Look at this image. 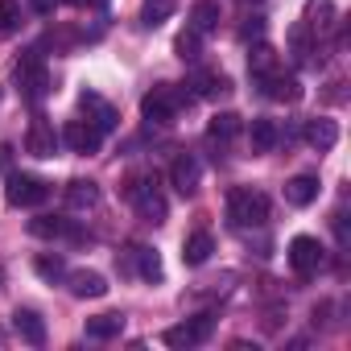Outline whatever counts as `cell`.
I'll use <instances>...</instances> for the list:
<instances>
[{"instance_id": "cell-1", "label": "cell", "mask_w": 351, "mask_h": 351, "mask_svg": "<svg viewBox=\"0 0 351 351\" xmlns=\"http://www.w3.org/2000/svg\"><path fill=\"white\" fill-rule=\"evenodd\" d=\"M269 219V199L261 195V191H252V186H236V191H228V223L232 228H261Z\"/></svg>"}, {"instance_id": "cell-2", "label": "cell", "mask_w": 351, "mask_h": 351, "mask_svg": "<svg viewBox=\"0 0 351 351\" xmlns=\"http://www.w3.org/2000/svg\"><path fill=\"white\" fill-rule=\"evenodd\" d=\"M191 99H195L191 91H178V87L161 83V87H153V91H145V99H141V116L153 120V124H173L178 108L191 104Z\"/></svg>"}, {"instance_id": "cell-3", "label": "cell", "mask_w": 351, "mask_h": 351, "mask_svg": "<svg viewBox=\"0 0 351 351\" xmlns=\"http://www.w3.org/2000/svg\"><path fill=\"white\" fill-rule=\"evenodd\" d=\"M124 199L136 207L141 219H149V223H165V195L157 191L153 178H128V182H124Z\"/></svg>"}, {"instance_id": "cell-4", "label": "cell", "mask_w": 351, "mask_h": 351, "mask_svg": "<svg viewBox=\"0 0 351 351\" xmlns=\"http://www.w3.org/2000/svg\"><path fill=\"white\" fill-rule=\"evenodd\" d=\"M17 87H21V99H25V104L46 99V91H50V75H46L38 50H29V54L17 62Z\"/></svg>"}, {"instance_id": "cell-5", "label": "cell", "mask_w": 351, "mask_h": 351, "mask_svg": "<svg viewBox=\"0 0 351 351\" xmlns=\"http://www.w3.org/2000/svg\"><path fill=\"white\" fill-rule=\"evenodd\" d=\"M211 330H215V314H195V318H186L178 326H169L161 335V343L165 347H199V343L211 339Z\"/></svg>"}, {"instance_id": "cell-6", "label": "cell", "mask_w": 351, "mask_h": 351, "mask_svg": "<svg viewBox=\"0 0 351 351\" xmlns=\"http://www.w3.org/2000/svg\"><path fill=\"white\" fill-rule=\"evenodd\" d=\"M5 199H9V207H38L50 199V186L42 178H34V173H9Z\"/></svg>"}, {"instance_id": "cell-7", "label": "cell", "mask_w": 351, "mask_h": 351, "mask_svg": "<svg viewBox=\"0 0 351 351\" xmlns=\"http://www.w3.org/2000/svg\"><path fill=\"white\" fill-rule=\"evenodd\" d=\"M322 261H326V248L314 236H293L289 240V269L298 277H314L322 269Z\"/></svg>"}, {"instance_id": "cell-8", "label": "cell", "mask_w": 351, "mask_h": 351, "mask_svg": "<svg viewBox=\"0 0 351 351\" xmlns=\"http://www.w3.org/2000/svg\"><path fill=\"white\" fill-rule=\"evenodd\" d=\"M62 145L71 149V153H83V157H91V153H99V145H104V132L87 120V116H79V120H66L62 124Z\"/></svg>"}, {"instance_id": "cell-9", "label": "cell", "mask_w": 351, "mask_h": 351, "mask_svg": "<svg viewBox=\"0 0 351 351\" xmlns=\"http://www.w3.org/2000/svg\"><path fill=\"white\" fill-rule=\"evenodd\" d=\"M58 145H62V132H58L50 120L38 116V120L29 124V132H25V153H34V157H54Z\"/></svg>"}, {"instance_id": "cell-10", "label": "cell", "mask_w": 351, "mask_h": 351, "mask_svg": "<svg viewBox=\"0 0 351 351\" xmlns=\"http://www.w3.org/2000/svg\"><path fill=\"white\" fill-rule=\"evenodd\" d=\"M199 178H203V165H199V157H191V153L173 157V165H169V182H173V191H178L182 199H191V195L199 191Z\"/></svg>"}, {"instance_id": "cell-11", "label": "cell", "mask_w": 351, "mask_h": 351, "mask_svg": "<svg viewBox=\"0 0 351 351\" xmlns=\"http://www.w3.org/2000/svg\"><path fill=\"white\" fill-rule=\"evenodd\" d=\"M256 83H261V87H265V95H269V99H277V104H298V99H302V83H298L293 75H285L281 66H273V71H269V75H261Z\"/></svg>"}, {"instance_id": "cell-12", "label": "cell", "mask_w": 351, "mask_h": 351, "mask_svg": "<svg viewBox=\"0 0 351 351\" xmlns=\"http://www.w3.org/2000/svg\"><path fill=\"white\" fill-rule=\"evenodd\" d=\"M29 236H38V240H83V232L71 219H62V215H38V219H29Z\"/></svg>"}, {"instance_id": "cell-13", "label": "cell", "mask_w": 351, "mask_h": 351, "mask_svg": "<svg viewBox=\"0 0 351 351\" xmlns=\"http://www.w3.org/2000/svg\"><path fill=\"white\" fill-rule=\"evenodd\" d=\"M79 108H83V116H87L99 132H112V128H116V120H120V116H116V108H112L108 99H99L95 91H83V95H79Z\"/></svg>"}, {"instance_id": "cell-14", "label": "cell", "mask_w": 351, "mask_h": 351, "mask_svg": "<svg viewBox=\"0 0 351 351\" xmlns=\"http://www.w3.org/2000/svg\"><path fill=\"white\" fill-rule=\"evenodd\" d=\"M13 330H17L21 343H29V347H42V343H46V322H42L38 310H13Z\"/></svg>"}, {"instance_id": "cell-15", "label": "cell", "mask_w": 351, "mask_h": 351, "mask_svg": "<svg viewBox=\"0 0 351 351\" xmlns=\"http://www.w3.org/2000/svg\"><path fill=\"white\" fill-rule=\"evenodd\" d=\"M306 145H310V149H318V153L335 149V145H339V124H335V120H326V116L306 120Z\"/></svg>"}, {"instance_id": "cell-16", "label": "cell", "mask_w": 351, "mask_h": 351, "mask_svg": "<svg viewBox=\"0 0 351 351\" xmlns=\"http://www.w3.org/2000/svg\"><path fill=\"white\" fill-rule=\"evenodd\" d=\"M211 252H215L211 232H195V236H186V244H182V265H186V269H199V265L211 261Z\"/></svg>"}, {"instance_id": "cell-17", "label": "cell", "mask_w": 351, "mask_h": 351, "mask_svg": "<svg viewBox=\"0 0 351 351\" xmlns=\"http://www.w3.org/2000/svg\"><path fill=\"white\" fill-rule=\"evenodd\" d=\"M318 199V178L314 173H298V178L285 182V203L289 207H310Z\"/></svg>"}, {"instance_id": "cell-18", "label": "cell", "mask_w": 351, "mask_h": 351, "mask_svg": "<svg viewBox=\"0 0 351 351\" xmlns=\"http://www.w3.org/2000/svg\"><path fill=\"white\" fill-rule=\"evenodd\" d=\"M277 141H281V128H277V120H269V116H256V120H252V128H248V145H252V153H269Z\"/></svg>"}, {"instance_id": "cell-19", "label": "cell", "mask_w": 351, "mask_h": 351, "mask_svg": "<svg viewBox=\"0 0 351 351\" xmlns=\"http://www.w3.org/2000/svg\"><path fill=\"white\" fill-rule=\"evenodd\" d=\"M95 203H99V186H95L91 178L66 182V207H71V211H91Z\"/></svg>"}, {"instance_id": "cell-20", "label": "cell", "mask_w": 351, "mask_h": 351, "mask_svg": "<svg viewBox=\"0 0 351 351\" xmlns=\"http://www.w3.org/2000/svg\"><path fill=\"white\" fill-rule=\"evenodd\" d=\"M228 91H232V79H228L223 71H195V95L219 99V95H228Z\"/></svg>"}, {"instance_id": "cell-21", "label": "cell", "mask_w": 351, "mask_h": 351, "mask_svg": "<svg viewBox=\"0 0 351 351\" xmlns=\"http://www.w3.org/2000/svg\"><path fill=\"white\" fill-rule=\"evenodd\" d=\"M66 281H71V293H75V298H104V293H108V281H104L99 273H91V269L66 273Z\"/></svg>"}, {"instance_id": "cell-22", "label": "cell", "mask_w": 351, "mask_h": 351, "mask_svg": "<svg viewBox=\"0 0 351 351\" xmlns=\"http://www.w3.org/2000/svg\"><path fill=\"white\" fill-rule=\"evenodd\" d=\"M173 9H178V0H145V5H141V25L145 29H157L161 21L173 17Z\"/></svg>"}, {"instance_id": "cell-23", "label": "cell", "mask_w": 351, "mask_h": 351, "mask_svg": "<svg viewBox=\"0 0 351 351\" xmlns=\"http://www.w3.org/2000/svg\"><path fill=\"white\" fill-rule=\"evenodd\" d=\"M236 132H240V116H236V112H219V116H211V124H207V136H211L215 145H228Z\"/></svg>"}, {"instance_id": "cell-24", "label": "cell", "mask_w": 351, "mask_h": 351, "mask_svg": "<svg viewBox=\"0 0 351 351\" xmlns=\"http://www.w3.org/2000/svg\"><path fill=\"white\" fill-rule=\"evenodd\" d=\"M124 330V314H95L87 318V339H116Z\"/></svg>"}, {"instance_id": "cell-25", "label": "cell", "mask_w": 351, "mask_h": 351, "mask_svg": "<svg viewBox=\"0 0 351 351\" xmlns=\"http://www.w3.org/2000/svg\"><path fill=\"white\" fill-rule=\"evenodd\" d=\"M191 29H199V34L219 29V5L215 0H199V5L191 9Z\"/></svg>"}, {"instance_id": "cell-26", "label": "cell", "mask_w": 351, "mask_h": 351, "mask_svg": "<svg viewBox=\"0 0 351 351\" xmlns=\"http://www.w3.org/2000/svg\"><path fill=\"white\" fill-rule=\"evenodd\" d=\"M21 21H25V13H21L17 0H0V38L17 34V29H21Z\"/></svg>"}, {"instance_id": "cell-27", "label": "cell", "mask_w": 351, "mask_h": 351, "mask_svg": "<svg viewBox=\"0 0 351 351\" xmlns=\"http://www.w3.org/2000/svg\"><path fill=\"white\" fill-rule=\"evenodd\" d=\"M199 50H203V34L199 29H186V34H178V42H173V54H178L182 62H195Z\"/></svg>"}, {"instance_id": "cell-28", "label": "cell", "mask_w": 351, "mask_h": 351, "mask_svg": "<svg viewBox=\"0 0 351 351\" xmlns=\"http://www.w3.org/2000/svg\"><path fill=\"white\" fill-rule=\"evenodd\" d=\"M132 252H136V273L145 281H161V256L153 248H132Z\"/></svg>"}, {"instance_id": "cell-29", "label": "cell", "mask_w": 351, "mask_h": 351, "mask_svg": "<svg viewBox=\"0 0 351 351\" xmlns=\"http://www.w3.org/2000/svg\"><path fill=\"white\" fill-rule=\"evenodd\" d=\"M34 269H38V277H46V281H62V277H66V261H62V256H50V252L38 256Z\"/></svg>"}, {"instance_id": "cell-30", "label": "cell", "mask_w": 351, "mask_h": 351, "mask_svg": "<svg viewBox=\"0 0 351 351\" xmlns=\"http://www.w3.org/2000/svg\"><path fill=\"white\" fill-rule=\"evenodd\" d=\"M273 66H277V54H273L269 46H256V50L248 54V71H252L256 79H261V75H269Z\"/></svg>"}, {"instance_id": "cell-31", "label": "cell", "mask_w": 351, "mask_h": 351, "mask_svg": "<svg viewBox=\"0 0 351 351\" xmlns=\"http://www.w3.org/2000/svg\"><path fill=\"white\" fill-rule=\"evenodd\" d=\"M310 25L326 29L330 25V0H310Z\"/></svg>"}, {"instance_id": "cell-32", "label": "cell", "mask_w": 351, "mask_h": 351, "mask_svg": "<svg viewBox=\"0 0 351 351\" xmlns=\"http://www.w3.org/2000/svg\"><path fill=\"white\" fill-rule=\"evenodd\" d=\"M261 34H265V21L252 17V25H244V38H261Z\"/></svg>"}, {"instance_id": "cell-33", "label": "cell", "mask_w": 351, "mask_h": 351, "mask_svg": "<svg viewBox=\"0 0 351 351\" xmlns=\"http://www.w3.org/2000/svg\"><path fill=\"white\" fill-rule=\"evenodd\" d=\"M34 5H38V9H42V13H46V9H50V0H34Z\"/></svg>"}, {"instance_id": "cell-34", "label": "cell", "mask_w": 351, "mask_h": 351, "mask_svg": "<svg viewBox=\"0 0 351 351\" xmlns=\"http://www.w3.org/2000/svg\"><path fill=\"white\" fill-rule=\"evenodd\" d=\"M83 5H108V0H83Z\"/></svg>"}, {"instance_id": "cell-35", "label": "cell", "mask_w": 351, "mask_h": 351, "mask_svg": "<svg viewBox=\"0 0 351 351\" xmlns=\"http://www.w3.org/2000/svg\"><path fill=\"white\" fill-rule=\"evenodd\" d=\"M66 5H83V0H66Z\"/></svg>"}, {"instance_id": "cell-36", "label": "cell", "mask_w": 351, "mask_h": 351, "mask_svg": "<svg viewBox=\"0 0 351 351\" xmlns=\"http://www.w3.org/2000/svg\"><path fill=\"white\" fill-rule=\"evenodd\" d=\"M0 343H5V335H0Z\"/></svg>"}]
</instances>
